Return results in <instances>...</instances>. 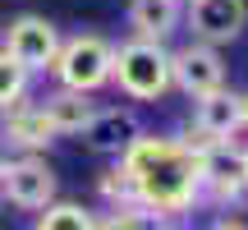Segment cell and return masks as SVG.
I'll return each instance as SVG.
<instances>
[{"label": "cell", "instance_id": "1", "mask_svg": "<svg viewBox=\"0 0 248 230\" xmlns=\"http://www.w3.org/2000/svg\"><path fill=\"white\" fill-rule=\"evenodd\" d=\"M115 161L133 184V203L147 207L161 221H179L202 203L198 157L170 133H138Z\"/></svg>", "mask_w": 248, "mask_h": 230}, {"label": "cell", "instance_id": "2", "mask_svg": "<svg viewBox=\"0 0 248 230\" xmlns=\"http://www.w3.org/2000/svg\"><path fill=\"white\" fill-rule=\"evenodd\" d=\"M110 83H115L120 97H129V101H161L175 88V83H170V46L166 42H147V37L120 42Z\"/></svg>", "mask_w": 248, "mask_h": 230}, {"label": "cell", "instance_id": "3", "mask_svg": "<svg viewBox=\"0 0 248 230\" xmlns=\"http://www.w3.org/2000/svg\"><path fill=\"white\" fill-rule=\"evenodd\" d=\"M110 69H115V42L101 33H74L60 42L55 51V83L60 88H74V92H92L97 97L101 88H110Z\"/></svg>", "mask_w": 248, "mask_h": 230}, {"label": "cell", "instance_id": "4", "mask_svg": "<svg viewBox=\"0 0 248 230\" xmlns=\"http://www.w3.org/2000/svg\"><path fill=\"white\" fill-rule=\"evenodd\" d=\"M198 157V175H202V198L216 207H239L248 198V157L234 138L225 143H198L188 148Z\"/></svg>", "mask_w": 248, "mask_h": 230}, {"label": "cell", "instance_id": "5", "mask_svg": "<svg viewBox=\"0 0 248 230\" xmlns=\"http://www.w3.org/2000/svg\"><path fill=\"white\" fill-rule=\"evenodd\" d=\"M60 194V180H55L51 161L42 152H18V157H5V170H0V198L18 212H42L46 203H55Z\"/></svg>", "mask_w": 248, "mask_h": 230}, {"label": "cell", "instance_id": "6", "mask_svg": "<svg viewBox=\"0 0 248 230\" xmlns=\"http://www.w3.org/2000/svg\"><path fill=\"white\" fill-rule=\"evenodd\" d=\"M60 42H64L60 28H55L46 14H14L5 28H0V46H5L32 79H37V74H51Z\"/></svg>", "mask_w": 248, "mask_h": 230}, {"label": "cell", "instance_id": "7", "mask_svg": "<svg viewBox=\"0 0 248 230\" xmlns=\"http://www.w3.org/2000/svg\"><path fill=\"white\" fill-rule=\"evenodd\" d=\"M244 129V97L230 88H216L207 97H193V120L184 129V148H198V143H225Z\"/></svg>", "mask_w": 248, "mask_h": 230}, {"label": "cell", "instance_id": "8", "mask_svg": "<svg viewBox=\"0 0 248 230\" xmlns=\"http://www.w3.org/2000/svg\"><path fill=\"white\" fill-rule=\"evenodd\" d=\"M184 28L193 33V42H207V46L239 42V33L248 28V0H188Z\"/></svg>", "mask_w": 248, "mask_h": 230}, {"label": "cell", "instance_id": "9", "mask_svg": "<svg viewBox=\"0 0 248 230\" xmlns=\"http://www.w3.org/2000/svg\"><path fill=\"white\" fill-rule=\"evenodd\" d=\"M170 83L184 97H207V92L225 88V60L216 46L207 42H188L179 51H170Z\"/></svg>", "mask_w": 248, "mask_h": 230}, {"label": "cell", "instance_id": "10", "mask_svg": "<svg viewBox=\"0 0 248 230\" xmlns=\"http://www.w3.org/2000/svg\"><path fill=\"white\" fill-rule=\"evenodd\" d=\"M138 133H142V124H138V115L129 106H97L92 120L78 129V138H83V148L97 152V157H120Z\"/></svg>", "mask_w": 248, "mask_h": 230}, {"label": "cell", "instance_id": "11", "mask_svg": "<svg viewBox=\"0 0 248 230\" xmlns=\"http://www.w3.org/2000/svg\"><path fill=\"white\" fill-rule=\"evenodd\" d=\"M60 138V133L51 129V120H46L42 101H14V106L0 111V143H9V148L18 152H46L51 143Z\"/></svg>", "mask_w": 248, "mask_h": 230}, {"label": "cell", "instance_id": "12", "mask_svg": "<svg viewBox=\"0 0 248 230\" xmlns=\"http://www.w3.org/2000/svg\"><path fill=\"white\" fill-rule=\"evenodd\" d=\"M129 28L133 37L166 42L175 28H184V0H129Z\"/></svg>", "mask_w": 248, "mask_h": 230}, {"label": "cell", "instance_id": "13", "mask_svg": "<svg viewBox=\"0 0 248 230\" xmlns=\"http://www.w3.org/2000/svg\"><path fill=\"white\" fill-rule=\"evenodd\" d=\"M42 111L55 133H78L92 120V111H97V97L92 92H74V88H55L42 97Z\"/></svg>", "mask_w": 248, "mask_h": 230}, {"label": "cell", "instance_id": "14", "mask_svg": "<svg viewBox=\"0 0 248 230\" xmlns=\"http://www.w3.org/2000/svg\"><path fill=\"white\" fill-rule=\"evenodd\" d=\"M32 230H97V212L83 203H69V198H55L37 212Z\"/></svg>", "mask_w": 248, "mask_h": 230}, {"label": "cell", "instance_id": "15", "mask_svg": "<svg viewBox=\"0 0 248 230\" xmlns=\"http://www.w3.org/2000/svg\"><path fill=\"white\" fill-rule=\"evenodd\" d=\"M97 230H170V221L133 203V207H106V216H97Z\"/></svg>", "mask_w": 248, "mask_h": 230}, {"label": "cell", "instance_id": "16", "mask_svg": "<svg viewBox=\"0 0 248 230\" xmlns=\"http://www.w3.org/2000/svg\"><path fill=\"white\" fill-rule=\"evenodd\" d=\"M28 88H32V74H28L23 65L5 51V46H0V111L14 106V101H23Z\"/></svg>", "mask_w": 248, "mask_h": 230}, {"label": "cell", "instance_id": "17", "mask_svg": "<svg viewBox=\"0 0 248 230\" xmlns=\"http://www.w3.org/2000/svg\"><path fill=\"white\" fill-rule=\"evenodd\" d=\"M97 198L106 207H133V184H129V175H124V166L115 161L110 170H101V180H97Z\"/></svg>", "mask_w": 248, "mask_h": 230}, {"label": "cell", "instance_id": "18", "mask_svg": "<svg viewBox=\"0 0 248 230\" xmlns=\"http://www.w3.org/2000/svg\"><path fill=\"white\" fill-rule=\"evenodd\" d=\"M207 230H248V226H244V221H230V216H221V221H212Z\"/></svg>", "mask_w": 248, "mask_h": 230}, {"label": "cell", "instance_id": "19", "mask_svg": "<svg viewBox=\"0 0 248 230\" xmlns=\"http://www.w3.org/2000/svg\"><path fill=\"white\" fill-rule=\"evenodd\" d=\"M244 129H248V92H244Z\"/></svg>", "mask_w": 248, "mask_h": 230}, {"label": "cell", "instance_id": "20", "mask_svg": "<svg viewBox=\"0 0 248 230\" xmlns=\"http://www.w3.org/2000/svg\"><path fill=\"white\" fill-rule=\"evenodd\" d=\"M0 170H5V143H0Z\"/></svg>", "mask_w": 248, "mask_h": 230}, {"label": "cell", "instance_id": "21", "mask_svg": "<svg viewBox=\"0 0 248 230\" xmlns=\"http://www.w3.org/2000/svg\"><path fill=\"white\" fill-rule=\"evenodd\" d=\"M244 157H248V148H244Z\"/></svg>", "mask_w": 248, "mask_h": 230}, {"label": "cell", "instance_id": "22", "mask_svg": "<svg viewBox=\"0 0 248 230\" xmlns=\"http://www.w3.org/2000/svg\"><path fill=\"white\" fill-rule=\"evenodd\" d=\"M0 28H5V23H0Z\"/></svg>", "mask_w": 248, "mask_h": 230}, {"label": "cell", "instance_id": "23", "mask_svg": "<svg viewBox=\"0 0 248 230\" xmlns=\"http://www.w3.org/2000/svg\"><path fill=\"white\" fill-rule=\"evenodd\" d=\"M184 5H188V0H184Z\"/></svg>", "mask_w": 248, "mask_h": 230}]
</instances>
